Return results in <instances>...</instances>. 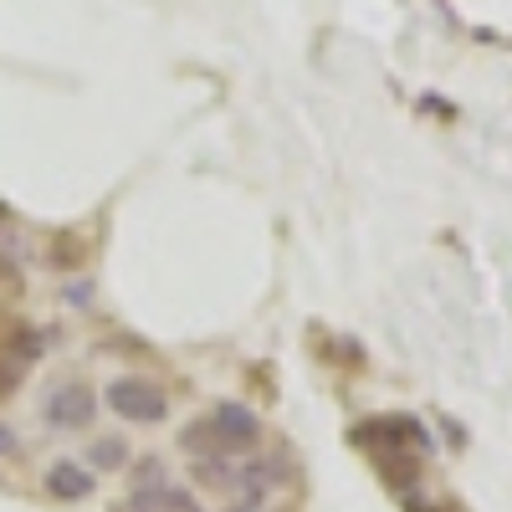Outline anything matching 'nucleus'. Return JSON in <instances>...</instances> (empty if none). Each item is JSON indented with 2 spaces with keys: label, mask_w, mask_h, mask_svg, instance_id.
I'll list each match as a JSON object with an SVG mask.
<instances>
[{
  "label": "nucleus",
  "mask_w": 512,
  "mask_h": 512,
  "mask_svg": "<svg viewBox=\"0 0 512 512\" xmlns=\"http://www.w3.org/2000/svg\"><path fill=\"white\" fill-rule=\"evenodd\" d=\"M108 410L128 425H159V420H169V390L159 379L123 374V379L108 384Z\"/></svg>",
  "instance_id": "1"
},
{
  "label": "nucleus",
  "mask_w": 512,
  "mask_h": 512,
  "mask_svg": "<svg viewBox=\"0 0 512 512\" xmlns=\"http://www.w3.org/2000/svg\"><path fill=\"white\" fill-rule=\"evenodd\" d=\"M93 415H98V395H93L82 379L52 384L47 400H41V420H47L52 431H88Z\"/></svg>",
  "instance_id": "2"
},
{
  "label": "nucleus",
  "mask_w": 512,
  "mask_h": 512,
  "mask_svg": "<svg viewBox=\"0 0 512 512\" xmlns=\"http://www.w3.org/2000/svg\"><path fill=\"white\" fill-rule=\"evenodd\" d=\"M210 431H216L221 451H251L256 441H262V420H256L251 405H236V400H221V405H210Z\"/></svg>",
  "instance_id": "3"
},
{
  "label": "nucleus",
  "mask_w": 512,
  "mask_h": 512,
  "mask_svg": "<svg viewBox=\"0 0 512 512\" xmlns=\"http://www.w3.org/2000/svg\"><path fill=\"white\" fill-rule=\"evenodd\" d=\"M41 487H47L52 502H82V497H93L98 477H93L82 461H52L47 477H41Z\"/></svg>",
  "instance_id": "4"
},
{
  "label": "nucleus",
  "mask_w": 512,
  "mask_h": 512,
  "mask_svg": "<svg viewBox=\"0 0 512 512\" xmlns=\"http://www.w3.org/2000/svg\"><path fill=\"white\" fill-rule=\"evenodd\" d=\"M195 497L175 482H159V487H134V497H128V507L118 512H190Z\"/></svg>",
  "instance_id": "5"
},
{
  "label": "nucleus",
  "mask_w": 512,
  "mask_h": 512,
  "mask_svg": "<svg viewBox=\"0 0 512 512\" xmlns=\"http://www.w3.org/2000/svg\"><path fill=\"white\" fill-rule=\"evenodd\" d=\"M82 466L98 477V472H128V441L123 436H98L88 441V456H82Z\"/></svg>",
  "instance_id": "6"
},
{
  "label": "nucleus",
  "mask_w": 512,
  "mask_h": 512,
  "mask_svg": "<svg viewBox=\"0 0 512 512\" xmlns=\"http://www.w3.org/2000/svg\"><path fill=\"white\" fill-rule=\"evenodd\" d=\"M180 446L195 451V461H200V456H221V441H216V431H210V420L185 425V431H180Z\"/></svg>",
  "instance_id": "7"
},
{
  "label": "nucleus",
  "mask_w": 512,
  "mask_h": 512,
  "mask_svg": "<svg viewBox=\"0 0 512 512\" xmlns=\"http://www.w3.org/2000/svg\"><path fill=\"white\" fill-rule=\"evenodd\" d=\"M159 482H169V477H164V461H159V456H144L139 472H134V487H159Z\"/></svg>",
  "instance_id": "8"
},
{
  "label": "nucleus",
  "mask_w": 512,
  "mask_h": 512,
  "mask_svg": "<svg viewBox=\"0 0 512 512\" xmlns=\"http://www.w3.org/2000/svg\"><path fill=\"white\" fill-rule=\"evenodd\" d=\"M21 451V441L11 436V425H0V456H16Z\"/></svg>",
  "instance_id": "9"
},
{
  "label": "nucleus",
  "mask_w": 512,
  "mask_h": 512,
  "mask_svg": "<svg viewBox=\"0 0 512 512\" xmlns=\"http://www.w3.org/2000/svg\"><path fill=\"white\" fill-rule=\"evenodd\" d=\"M190 512H200V507H190Z\"/></svg>",
  "instance_id": "10"
}]
</instances>
